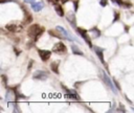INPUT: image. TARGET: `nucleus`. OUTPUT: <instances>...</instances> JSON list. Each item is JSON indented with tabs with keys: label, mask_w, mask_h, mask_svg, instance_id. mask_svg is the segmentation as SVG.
Segmentation results:
<instances>
[{
	"label": "nucleus",
	"mask_w": 134,
	"mask_h": 113,
	"mask_svg": "<svg viewBox=\"0 0 134 113\" xmlns=\"http://www.w3.org/2000/svg\"><path fill=\"white\" fill-rule=\"evenodd\" d=\"M41 29H42V27H40V25H38V24H32V25H30L29 28L27 29V33H28L29 38H31V39L35 40V38L38 36V33L41 31Z\"/></svg>",
	"instance_id": "nucleus-1"
},
{
	"label": "nucleus",
	"mask_w": 134,
	"mask_h": 113,
	"mask_svg": "<svg viewBox=\"0 0 134 113\" xmlns=\"http://www.w3.org/2000/svg\"><path fill=\"white\" fill-rule=\"evenodd\" d=\"M76 30H77V32L82 36V38L86 41V43L90 46V47H92V44H91V40H90V37L88 36V32H87V30L86 29H83V28H81V27H77L76 28Z\"/></svg>",
	"instance_id": "nucleus-2"
},
{
	"label": "nucleus",
	"mask_w": 134,
	"mask_h": 113,
	"mask_svg": "<svg viewBox=\"0 0 134 113\" xmlns=\"http://www.w3.org/2000/svg\"><path fill=\"white\" fill-rule=\"evenodd\" d=\"M55 29H58L63 36H64V38L65 39H67V40H69V41H75L76 39H74V37L72 36V35H70L64 27H62V26H57V28Z\"/></svg>",
	"instance_id": "nucleus-3"
},
{
	"label": "nucleus",
	"mask_w": 134,
	"mask_h": 113,
	"mask_svg": "<svg viewBox=\"0 0 134 113\" xmlns=\"http://www.w3.org/2000/svg\"><path fill=\"white\" fill-rule=\"evenodd\" d=\"M32 77H34L35 80H39V81H45V80L48 77V75H47V73H46L45 71H42V70H37V71L34 73Z\"/></svg>",
	"instance_id": "nucleus-4"
},
{
	"label": "nucleus",
	"mask_w": 134,
	"mask_h": 113,
	"mask_svg": "<svg viewBox=\"0 0 134 113\" xmlns=\"http://www.w3.org/2000/svg\"><path fill=\"white\" fill-rule=\"evenodd\" d=\"M100 75H102V78L105 81V83H106V85L107 86H109L110 87V89L114 92V93H116V90H115V87L113 86V84H112V82H111V80L109 78V76L107 75V73H105V72H102L100 73Z\"/></svg>",
	"instance_id": "nucleus-5"
},
{
	"label": "nucleus",
	"mask_w": 134,
	"mask_h": 113,
	"mask_svg": "<svg viewBox=\"0 0 134 113\" xmlns=\"http://www.w3.org/2000/svg\"><path fill=\"white\" fill-rule=\"evenodd\" d=\"M38 53H39V55H40L42 61H47L51 55V52L49 50H43V49H39Z\"/></svg>",
	"instance_id": "nucleus-6"
},
{
	"label": "nucleus",
	"mask_w": 134,
	"mask_h": 113,
	"mask_svg": "<svg viewBox=\"0 0 134 113\" xmlns=\"http://www.w3.org/2000/svg\"><path fill=\"white\" fill-rule=\"evenodd\" d=\"M52 50H53L54 52H59V53H61V52H64V51L66 50V46H65L62 42H59V43L54 44Z\"/></svg>",
	"instance_id": "nucleus-7"
},
{
	"label": "nucleus",
	"mask_w": 134,
	"mask_h": 113,
	"mask_svg": "<svg viewBox=\"0 0 134 113\" xmlns=\"http://www.w3.org/2000/svg\"><path fill=\"white\" fill-rule=\"evenodd\" d=\"M66 18H67L68 22H69L71 25H73V26L75 25V23H76V19H75V15H74L73 12H68L67 15H66Z\"/></svg>",
	"instance_id": "nucleus-8"
},
{
	"label": "nucleus",
	"mask_w": 134,
	"mask_h": 113,
	"mask_svg": "<svg viewBox=\"0 0 134 113\" xmlns=\"http://www.w3.org/2000/svg\"><path fill=\"white\" fill-rule=\"evenodd\" d=\"M6 99H7V101H9V103H12V101H14L15 99H16V92H14L13 90H7L6 91Z\"/></svg>",
	"instance_id": "nucleus-9"
},
{
	"label": "nucleus",
	"mask_w": 134,
	"mask_h": 113,
	"mask_svg": "<svg viewBox=\"0 0 134 113\" xmlns=\"http://www.w3.org/2000/svg\"><path fill=\"white\" fill-rule=\"evenodd\" d=\"M43 7H44L43 2H34V3H31V8L34 9V12H40Z\"/></svg>",
	"instance_id": "nucleus-10"
},
{
	"label": "nucleus",
	"mask_w": 134,
	"mask_h": 113,
	"mask_svg": "<svg viewBox=\"0 0 134 113\" xmlns=\"http://www.w3.org/2000/svg\"><path fill=\"white\" fill-rule=\"evenodd\" d=\"M93 49H94V51L96 52V54H97V56H98V59L102 61V63L103 64H105V60H104V54H103V50L100 49V48H98V47H95V46H93Z\"/></svg>",
	"instance_id": "nucleus-11"
},
{
	"label": "nucleus",
	"mask_w": 134,
	"mask_h": 113,
	"mask_svg": "<svg viewBox=\"0 0 134 113\" xmlns=\"http://www.w3.org/2000/svg\"><path fill=\"white\" fill-rule=\"evenodd\" d=\"M50 68L51 70L55 73V74H59V61H54L50 64Z\"/></svg>",
	"instance_id": "nucleus-12"
},
{
	"label": "nucleus",
	"mask_w": 134,
	"mask_h": 113,
	"mask_svg": "<svg viewBox=\"0 0 134 113\" xmlns=\"http://www.w3.org/2000/svg\"><path fill=\"white\" fill-rule=\"evenodd\" d=\"M49 32V35L50 36H52V37H55V38H58V39H63L64 38V36L57 29V31H54V30H49L48 31Z\"/></svg>",
	"instance_id": "nucleus-13"
},
{
	"label": "nucleus",
	"mask_w": 134,
	"mask_h": 113,
	"mask_svg": "<svg viewBox=\"0 0 134 113\" xmlns=\"http://www.w3.org/2000/svg\"><path fill=\"white\" fill-rule=\"evenodd\" d=\"M54 9H55L57 14H58L60 17H63V16H64V10H63V7H62L61 5L55 4V5H54Z\"/></svg>",
	"instance_id": "nucleus-14"
},
{
	"label": "nucleus",
	"mask_w": 134,
	"mask_h": 113,
	"mask_svg": "<svg viewBox=\"0 0 134 113\" xmlns=\"http://www.w3.org/2000/svg\"><path fill=\"white\" fill-rule=\"evenodd\" d=\"M5 28L8 30V31H12V32H15L17 29H18V26L16 24H7L5 26Z\"/></svg>",
	"instance_id": "nucleus-15"
},
{
	"label": "nucleus",
	"mask_w": 134,
	"mask_h": 113,
	"mask_svg": "<svg viewBox=\"0 0 134 113\" xmlns=\"http://www.w3.org/2000/svg\"><path fill=\"white\" fill-rule=\"evenodd\" d=\"M71 50H72V52L74 53V54H79V55H83V52L75 46V45H72L71 46Z\"/></svg>",
	"instance_id": "nucleus-16"
},
{
	"label": "nucleus",
	"mask_w": 134,
	"mask_h": 113,
	"mask_svg": "<svg viewBox=\"0 0 134 113\" xmlns=\"http://www.w3.org/2000/svg\"><path fill=\"white\" fill-rule=\"evenodd\" d=\"M26 16V18L24 19V21H23V24H29V23H31V21H32V17L29 15V14H27V15H25Z\"/></svg>",
	"instance_id": "nucleus-17"
},
{
	"label": "nucleus",
	"mask_w": 134,
	"mask_h": 113,
	"mask_svg": "<svg viewBox=\"0 0 134 113\" xmlns=\"http://www.w3.org/2000/svg\"><path fill=\"white\" fill-rule=\"evenodd\" d=\"M90 31L92 32V37H95V38H96V37H99V36H100V31H99V30H98L96 27L92 28Z\"/></svg>",
	"instance_id": "nucleus-18"
},
{
	"label": "nucleus",
	"mask_w": 134,
	"mask_h": 113,
	"mask_svg": "<svg viewBox=\"0 0 134 113\" xmlns=\"http://www.w3.org/2000/svg\"><path fill=\"white\" fill-rule=\"evenodd\" d=\"M77 5H79V1H77V0H75V1L73 2V7H74V10H75V12H76V10H77V8H79V6H77Z\"/></svg>",
	"instance_id": "nucleus-19"
},
{
	"label": "nucleus",
	"mask_w": 134,
	"mask_h": 113,
	"mask_svg": "<svg viewBox=\"0 0 134 113\" xmlns=\"http://www.w3.org/2000/svg\"><path fill=\"white\" fill-rule=\"evenodd\" d=\"M112 1H113V2H115V3H117V4H118V5H120V6H122V5H124V3H125V2H122L121 0H112Z\"/></svg>",
	"instance_id": "nucleus-20"
},
{
	"label": "nucleus",
	"mask_w": 134,
	"mask_h": 113,
	"mask_svg": "<svg viewBox=\"0 0 134 113\" xmlns=\"http://www.w3.org/2000/svg\"><path fill=\"white\" fill-rule=\"evenodd\" d=\"M119 19V14L118 13H114V19H113V22H115L116 20Z\"/></svg>",
	"instance_id": "nucleus-21"
},
{
	"label": "nucleus",
	"mask_w": 134,
	"mask_h": 113,
	"mask_svg": "<svg viewBox=\"0 0 134 113\" xmlns=\"http://www.w3.org/2000/svg\"><path fill=\"white\" fill-rule=\"evenodd\" d=\"M107 2H108L107 0H100V1H99V3H100L102 6H106V5H107Z\"/></svg>",
	"instance_id": "nucleus-22"
},
{
	"label": "nucleus",
	"mask_w": 134,
	"mask_h": 113,
	"mask_svg": "<svg viewBox=\"0 0 134 113\" xmlns=\"http://www.w3.org/2000/svg\"><path fill=\"white\" fill-rule=\"evenodd\" d=\"M1 77H2V81H3V85H4V86H6V77H5V75L3 74Z\"/></svg>",
	"instance_id": "nucleus-23"
},
{
	"label": "nucleus",
	"mask_w": 134,
	"mask_h": 113,
	"mask_svg": "<svg viewBox=\"0 0 134 113\" xmlns=\"http://www.w3.org/2000/svg\"><path fill=\"white\" fill-rule=\"evenodd\" d=\"M26 3H34V2H36V0H24Z\"/></svg>",
	"instance_id": "nucleus-24"
},
{
	"label": "nucleus",
	"mask_w": 134,
	"mask_h": 113,
	"mask_svg": "<svg viewBox=\"0 0 134 113\" xmlns=\"http://www.w3.org/2000/svg\"><path fill=\"white\" fill-rule=\"evenodd\" d=\"M114 84H115V85H116V87H117V88H118V89H120V87H119V85H118V83H117V82H116V81H114Z\"/></svg>",
	"instance_id": "nucleus-25"
},
{
	"label": "nucleus",
	"mask_w": 134,
	"mask_h": 113,
	"mask_svg": "<svg viewBox=\"0 0 134 113\" xmlns=\"http://www.w3.org/2000/svg\"><path fill=\"white\" fill-rule=\"evenodd\" d=\"M62 1V3H66V2H68L69 0H61Z\"/></svg>",
	"instance_id": "nucleus-26"
},
{
	"label": "nucleus",
	"mask_w": 134,
	"mask_h": 113,
	"mask_svg": "<svg viewBox=\"0 0 134 113\" xmlns=\"http://www.w3.org/2000/svg\"><path fill=\"white\" fill-rule=\"evenodd\" d=\"M60 0H53V2H59Z\"/></svg>",
	"instance_id": "nucleus-27"
},
{
	"label": "nucleus",
	"mask_w": 134,
	"mask_h": 113,
	"mask_svg": "<svg viewBox=\"0 0 134 113\" xmlns=\"http://www.w3.org/2000/svg\"><path fill=\"white\" fill-rule=\"evenodd\" d=\"M132 110H133V111H134V107H133V108H132Z\"/></svg>",
	"instance_id": "nucleus-28"
}]
</instances>
